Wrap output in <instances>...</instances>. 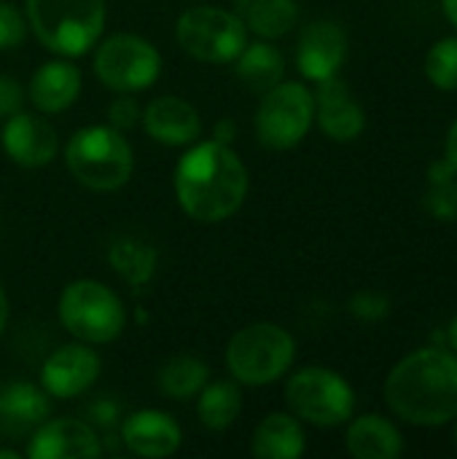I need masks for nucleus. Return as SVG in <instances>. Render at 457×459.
Wrapping results in <instances>:
<instances>
[{"instance_id": "f257e3e1", "label": "nucleus", "mask_w": 457, "mask_h": 459, "mask_svg": "<svg viewBox=\"0 0 457 459\" xmlns=\"http://www.w3.org/2000/svg\"><path fill=\"white\" fill-rule=\"evenodd\" d=\"M175 196L197 223L232 218L248 196V167L232 145L205 140L191 143L172 172Z\"/></svg>"}, {"instance_id": "f03ea898", "label": "nucleus", "mask_w": 457, "mask_h": 459, "mask_svg": "<svg viewBox=\"0 0 457 459\" xmlns=\"http://www.w3.org/2000/svg\"><path fill=\"white\" fill-rule=\"evenodd\" d=\"M388 409L417 428H439L457 417V352L423 347L401 358L385 379Z\"/></svg>"}, {"instance_id": "7ed1b4c3", "label": "nucleus", "mask_w": 457, "mask_h": 459, "mask_svg": "<svg viewBox=\"0 0 457 459\" xmlns=\"http://www.w3.org/2000/svg\"><path fill=\"white\" fill-rule=\"evenodd\" d=\"M65 167L83 188L108 194L129 183L135 172V153L124 132L110 124H92L81 126L67 140Z\"/></svg>"}, {"instance_id": "20e7f679", "label": "nucleus", "mask_w": 457, "mask_h": 459, "mask_svg": "<svg viewBox=\"0 0 457 459\" xmlns=\"http://www.w3.org/2000/svg\"><path fill=\"white\" fill-rule=\"evenodd\" d=\"M24 16L35 38L57 56H83L105 30V0H27Z\"/></svg>"}, {"instance_id": "39448f33", "label": "nucleus", "mask_w": 457, "mask_h": 459, "mask_svg": "<svg viewBox=\"0 0 457 459\" xmlns=\"http://www.w3.org/2000/svg\"><path fill=\"white\" fill-rule=\"evenodd\" d=\"M62 328L83 344L100 347L116 342L127 328L121 299L100 280H73L57 301Z\"/></svg>"}, {"instance_id": "423d86ee", "label": "nucleus", "mask_w": 457, "mask_h": 459, "mask_svg": "<svg viewBox=\"0 0 457 459\" xmlns=\"http://www.w3.org/2000/svg\"><path fill=\"white\" fill-rule=\"evenodd\" d=\"M296 342L277 323H250L240 328L226 344V368L234 382L248 387H264L294 366Z\"/></svg>"}, {"instance_id": "0eeeda50", "label": "nucleus", "mask_w": 457, "mask_h": 459, "mask_svg": "<svg viewBox=\"0 0 457 459\" xmlns=\"http://www.w3.org/2000/svg\"><path fill=\"white\" fill-rule=\"evenodd\" d=\"M286 403L291 414L315 428H339L350 422L356 409L353 387L345 377L323 366L299 368L286 382Z\"/></svg>"}, {"instance_id": "6e6552de", "label": "nucleus", "mask_w": 457, "mask_h": 459, "mask_svg": "<svg viewBox=\"0 0 457 459\" xmlns=\"http://www.w3.org/2000/svg\"><path fill=\"white\" fill-rule=\"evenodd\" d=\"M175 40L191 59L207 65H229L248 43V27L234 11L218 5H197L178 16Z\"/></svg>"}, {"instance_id": "1a4fd4ad", "label": "nucleus", "mask_w": 457, "mask_h": 459, "mask_svg": "<svg viewBox=\"0 0 457 459\" xmlns=\"http://www.w3.org/2000/svg\"><path fill=\"white\" fill-rule=\"evenodd\" d=\"M315 121L312 91L302 81H280L261 94L253 116L256 140L269 151L296 148Z\"/></svg>"}, {"instance_id": "9d476101", "label": "nucleus", "mask_w": 457, "mask_h": 459, "mask_svg": "<svg viewBox=\"0 0 457 459\" xmlns=\"http://www.w3.org/2000/svg\"><path fill=\"white\" fill-rule=\"evenodd\" d=\"M97 81L116 94H135L154 86L162 75L159 48L132 32H116L105 38L94 51Z\"/></svg>"}, {"instance_id": "9b49d317", "label": "nucleus", "mask_w": 457, "mask_h": 459, "mask_svg": "<svg viewBox=\"0 0 457 459\" xmlns=\"http://www.w3.org/2000/svg\"><path fill=\"white\" fill-rule=\"evenodd\" d=\"M102 374V360L92 350V344L75 342L54 350L43 368H40V387L57 398V401H70L83 395Z\"/></svg>"}, {"instance_id": "f8f14e48", "label": "nucleus", "mask_w": 457, "mask_h": 459, "mask_svg": "<svg viewBox=\"0 0 457 459\" xmlns=\"http://www.w3.org/2000/svg\"><path fill=\"white\" fill-rule=\"evenodd\" d=\"M24 455L30 459H97L102 455V444L89 422L57 417L40 422L30 433Z\"/></svg>"}, {"instance_id": "ddd939ff", "label": "nucleus", "mask_w": 457, "mask_h": 459, "mask_svg": "<svg viewBox=\"0 0 457 459\" xmlns=\"http://www.w3.org/2000/svg\"><path fill=\"white\" fill-rule=\"evenodd\" d=\"M3 151L16 167L40 169V167H46V164H51L57 159L59 134L40 113L19 110V113L5 118Z\"/></svg>"}, {"instance_id": "4468645a", "label": "nucleus", "mask_w": 457, "mask_h": 459, "mask_svg": "<svg viewBox=\"0 0 457 459\" xmlns=\"http://www.w3.org/2000/svg\"><path fill=\"white\" fill-rule=\"evenodd\" d=\"M312 100H315V121L321 132L334 143H353L366 129V110L339 75L318 81Z\"/></svg>"}, {"instance_id": "2eb2a0df", "label": "nucleus", "mask_w": 457, "mask_h": 459, "mask_svg": "<svg viewBox=\"0 0 457 459\" xmlns=\"http://www.w3.org/2000/svg\"><path fill=\"white\" fill-rule=\"evenodd\" d=\"M347 59V35L331 19L310 22L296 43V67L307 81H326L342 70Z\"/></svg>"}, {"instance_id": "dca6fc26", "label": "nucleus", "mask_w": 457, "mask_h": 459, "mask_svg": "<svg viewBox=\"0 0 457 459\" xmlns=\"http://www.w3.org/2000/svg\"><path fill=\"white\" fill-rule=\"evenodd\" d=\"M121 444L137 457L162 459L180 449L183 433L175 417H170L167 411L140 409L121 422Z\"/></svg>"}, {"instance_id": "f3484780", "label": "nucleus", "mask_w": 457, "mask_h": 459, "mask_svg": "<svg viewBox=\"0 0 457 459\" xmlns=\"http://www.w3.org/2000/svg\"><path fill=\"white\" fill-rule=\"evenodd\" d=\"M140 121L151 140L170 145V148L191 145L202 134V118L197 113V108L172 94L151 100L145 105V110L140 113Z\"/></svg>"}, {"instance_id": "a211bd4d", "label": "nucleus", "mask_w": 457, "mask_h": 459, "mask_svg": "<svg viewBox=\"0 0 457 459\" xmlns=\"http://www.w3.org/2000/svg\"><path fill=\"white\" fill-rule=\"evenodd\" d=\"M81 86H83L81 70L67 56H59V59L43 62L32 73L30 86H27V97L38 113L57 116V113H65L78 100Z\"/></svg>"}, {"instance_id": "6ab92c4d", "label": "nucleus", "mask_w": 457, "mask_h": 459, "mask_svg": "<svg viewBox=\"0 0 457 459\" xmlns=\"http://www.w3.org/2000/svg\"><path fill=\"white\" fill-rule=\"evenodd\" d=\"M51 414V395L32 382H11L0 387V433L22 438Z\"/></svg>"}, {"instance_id": "aec40b11", "label": "nucleus", "mask_w": 457, "mask_h": 459, "mask_svg": "<svg viewBox=\"0 0 457 459\" xmlns=\"http://www.w3.org/2000/svg\"><path fill=\"white\" fill-rule=\"evenodd\" d=\"M307 449L302 420L294 414L275 411L264 417L250 438V455L259 459H299Z\"/></svg>"}, {"instance_id": "412c9836", "label": "nucleus", "mask_w": 457, "mask_h": 459, "mask_svg": "<svg viewBox=\"0 0 457 459\" xmlns=\"http://www.w3.org/2000/svg\"><path fill=\"white\" fill-rule=\"evenodd\" d=\"M345 446L356 459H396L404 452V436L391 420L364 414L350 422Z\"/></svg>"}, {"instance_id": "4be33fe9", "label": "nucleus", "mask_w": 457, "mask_h": 459, "mask_svg": "<svg viewBox=\"0 0 457 459\" xmlns=\"http://www.w3.org/2000/svg\"><path fill=\"white\" fill-rule=\"evenodd\" d=\"M286 75V59L280 48L264 38L245 43L240 56L234 59V78L250 91V94H264L272 86H277Z\"/></svg>"}, {"instance_id": "5701e85b", "label": "nucleus", "mask_w": 457, "mask_h": 459, "mask_svg": "<svg viewBox=\"0 0 457 459\" xmlns=\"http://www.w3.org/2000/svg\"><path fill=\"white\" fill-rule=\"evenodd\" d=\"M234 8L248 32H256L264 40L283 38L299 24L296 0H234Z\"/></svg>"}, {"instance_id": "b1692460", "label": "nucleus", "mask_w": 457, "mask_h": 459, "mask_svg": "<svg viewBox=\"0 0 457 459\" xmlns=\"http://www.w3.org/2000/svg\"><path fill=\"white\" fill-rule=\"evenodd\" d=\"M108 261L113 272L129 285V288H145L159 264V253L151 242L140 237H116L108 247Z\"/></svg>"}, {"instance_id": "393cba45", "label": "nucleus", "mask_w": 457, "mask_h": 459, "mask_svg": "<svg viewBox=\"0 0 457 459\" xmlns=\"http://www.w3.org/2000/svg\"><path fill=\"white\" fill-rule=\"evenodd\" d=\"M210 382V368L205 360L194 355H175L170 358L159 374H156V387L164 398L170 401H191L199 395V390Z\"/></svg>"}, {"instance_id": "a878e982", "label": "nucleus", "mask_w": 457, "mask_h": 459, "mask_svg": "<svg viewBox=\"0 0 457 459\" xmlns=\"http://www.w3.org/2000/svg\"><path fill=\"white\" fill-rule=\"evenodd\" d=\"M240 411H242V393L237 382H224V379L207 382L197 395V417L213 433L232 428Z\"/></svg>"}, {"instance_id": "bb28decb", "label": "nucleus", "mask_w": 457, "mask_h": 459, "mask_svg": "<svg viewBox=\"0 0 457 459\" xmlns=\"http://www.w3.org/2000/svg\"><path fill=\"white\" fill-rule=\"evenodd\" d=\"M426 75L442 91H457V35L442 38L426 56Z\"/></svg>"}, {"instance_id": "cd10ccee", "label": "nucleus", "mask_w": 457, "mask_h": 459, "mask_svg": "<svg viewBox=\"0 0 457 459\" xmlns=\"http://www.w3.org/2000/svg\"><path fill=\"white\" fill-rule=\"evenodd\" d=\"M423 207L436 221L457 223V175L447 178V180H439V183H428V191L423 196Z\"/></svg>"}, {"instance_id": "c85d7f7f", "label": "nucleus", "mask_w": 457, "mask_h": 459, "mask_svg": "<svg viewBox=\"0 0 457 459\" xmlns=\"http://www.w3.org/2000/svg\"><path fill=\"white\" fill-rule=\"evenodd\" d=\"M27 30V16L11 0H0V51L16 48L24 40Z\"/></svg>"}, {"instance_id": "c756f323", "label": "nucleus", "mask_w": 457, "mask_h": 459, "mask_svg": "<svg viewBox=\"0 0 457 459\" xmlns=\"http://www.w3.org/2000/svg\"><path fill=\"white\" fill-rule=\"evenodd\" d=\"M140 105L132 94H119L110 105H108V124L119 132L132 129L140 121Z\"/></svg>"}, {"instance_id": "7c9ffc66", "label": "nucleus", "mask_w": 457, "mask_h": 459, "mask_svg": "<svg viewBox=\"0 0 457 459\" xmlns=\"http://www.w3.org/2000/svg\"><path fill=\"white\" fill-rule=\"evenodd\" d=\"M388 309H391L388 299L385 296H377V293H358L350 301V315L358 317V320H364V323L382 320L388 315Z\"/></svg>"}, {"instance_id": "2f4dec72", "label": "nucleus", "mask_w": 457, "mask_h": 459, "mask_svg": "<svg viewBox=\"0 0 457 459\" xmlns=\"http://www.w3.org/2000/svg\"><path fill=\"white\" fill-rule=\"evenodd\" d=\"M27 91L13 75H0V118H8L19 110H24Z\"/></svg>"}, {"instance_id": "473e14b6", "label": "nucleus", "mask_w": 457, "mask_h": 459, "mask_svg": "<svg viewBox=\"0 0 457 459\" xmlns=\"http://www.w3.org/2000/svg\"><path fill=\"white\" fill-rule=\"evenodd\" d=\"M234 137H237V124H234V118H221V121L213 126V140H215V143L232 145Z\"/></svg>"}, {"instance_id": "72a5a7b5", "label": "nucleus", "mask_w": 457, "mask_h": 459, "mask_svg": "<svg viewBox=\"0 0 457 459\" xmlns=\"http://www.w3.org/2000/svg\"><path fill=\"white\" fill-rule=\"evenodd\" d=\"M89 411H92V417H94L100 425H113L116 417H119V406L110 403V401H100V403H94Z\"/></svg>"}, {"instance_id": "f704fd0d", "label": "nucleus", "mask_w": 457, "mask_h": 459, "mask_svg": "<svg viewBox=\"0 0 457 459\" xmlns=\"http://www.w3.org/2000/svg\"><path fill=\"white\" fill-rule=\"evenodd\" d=\"M444 159L455 167L457 172V118L455 124L450 126V132H447V143H444Z\"/></svg>"}, {"instance_id": "c9c22d12", "label": "nucleus", "mask_w": 457, "mask_h": 459, "mask_svg": "<svg viewBox=\"0 0 457 459\" xmlns=\"http://www.w3.org/2000/svg\"><path fill=\"white\" fill-rule=\"evenodd\" d=\"M5 325H8V293L0 282V336L5 333Z\"/></svg>"}, {"instance_id": "e433bc0d", "label": "nucleus", "mask_w": 457, "mask_h": 459, "mask_svg": "<svg viewBox=\"0 0 457 459\" xmlns=\"http://www.w3.org/2000/svg\"><path fill=\"white\" fill-rule=\"evenodd\" d=\"M442 8H444V16L450 19V24L457 30V0H442Z\"/></svg>"}, {"instance_id": "4c0bfd02", "label": "nucleus", "mask_w": 457, "mask_h": 459, "mask_svg": "<svg viewBox=\"0 0 457 459\" xmlns=\"http://www.w3.org/2000/svg\"><path fill=\"white\" fill-rule=\"evenodd\" d=\"M447 344H450V350H453V352H457V315L453 317L450 328H447Z\"/></svg>"}, {"instance_id": "58836bf2", "label": "nucleus", "mask_w": 457, "mask_h": 459, "mask_svg": "<svg viewBox=\"0 0 457 459\" xmlns=\"http://www.w3.org/2000/svg\"><path fill=\"white\" fill-rule=\"evenodd\" d=\"M24 455L22 452H16V449H5V446H0V459H22Z\"/></svg>"}, {"instance_id": "ea45409f", "label": "nucleus", "mask_w": 457, "mask_h": 459, "mask_svg": "<svg viewBox=\"0 0 457 459\" xmlns=\"http://www.w3.org/2000/svg\"><path fill=\"white\" fill-rule=\"evenodd\" d=\"M455 444H457V417H455Z\"/></svg>"}]
</instances>
